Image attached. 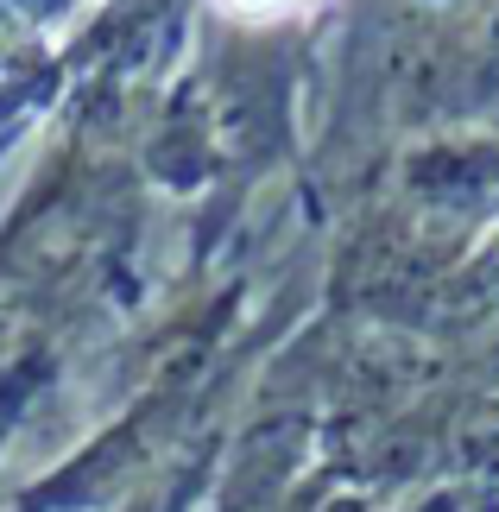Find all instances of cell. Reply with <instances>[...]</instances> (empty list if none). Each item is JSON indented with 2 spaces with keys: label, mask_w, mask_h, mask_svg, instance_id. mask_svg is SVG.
I'll use <instances>...</instances> for the list:
<instances>
[{
  "label": "cell",
  "mask_w": 499,
  "mask_h": 512,
  "mask_svg": "<svg viewBox=\"0 0 499 512\" xmlns=\"http://www.w3.org/2000/svg\"><path fill=\"white\" fill-rule=\"evenodd\" d=\"M228 13H241V19H278V13H291V7H310V0H222Z\"/></svg>",
  "instance_id": "1"
}]
</instances>
